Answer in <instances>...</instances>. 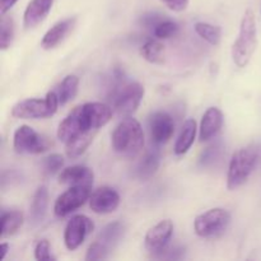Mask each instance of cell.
I'll use <instances>...</instances> for the list:
<instances>
[{"instance_id": "34", "label": "cell", "mask_w": 261, "mask_h": 261, "mask_svg": "<svg viewBox=\"0 0 261 261\" xmlns=\"http://www.w3.org/2000/svg\"><path fill=\"white\" fill-rule=\"evenodd\" d=\"M161 2L173 12H182L189 5V0H161Z\"/></svg>"}, {"instance_id": "15", "label": "cell", "mask_w": 261, "mask_h": 261, "mask_svg": "<svg viewBox=\"0 0 261 261\" xmlns=\"http://www.w3.org/2000/svg\"><path fill=\"white\" fill-rule=\"evenodd\" d=\"M54 5V0H31L23 15L25 28H35L46 19Z\"/></svg>"}, {"instance_id": "36", "label": "cell", "mask_w": 261, "mask_h": 261, "mask_svg": "<svg viewBox=\"0 0 261 261\" xmlns=\"http://www.w3.org/2000/svg\"><path fill=\"white\" fill-rule=\"evenodd\" d=\"M0 251H2V255H0V259L4 260L5 256H7L8 251H9V245L8 244H2V246H0Z\"/></svg>"}, {"instance_id": "19", "label": "cell", "mask_w": 261, "mask_h": 261, "mask_svg": "<svg viewBox=\"0 0 261 261\" xmlns=\"http://www.w3.org/2000/svg\"><path fill=\"white\" fill-rule=\"evenodd\" d=\"M160 168V153L158 150H149L135 166L133 176L140 181H147L155 175Z\"/></svg>"}, {"instance_id": "9", "label": "cell", "mask_w": 261, "mask_h": 261, "mask_svg": "<svg viewBox=\"0 0 261 261\" xmlns=\"http://www.w3.org/2000/svg\"><path fill=\"white\" fill-rule=\"evenodd\" d=\"M91 198V186H70L55 201L54 212L58 217H66L84 205Z\"/></svg>"}, {"instance_id": "11", "label": "cell", "mask_w": 261, "mask_h": 261, "mask_svg": "<svg viewBox=\"0 0 261 261\" xmlns=\"http://www.w3.org/2000/svg\"><path fill=\"white\" fill-rule=\"evenodd\" d=\"M173 234V223L170 219L161 221L160 223L155 224L154 227L149 229L145 234L144 244L145 249L153 255V257L157 256L158 254L167 249L170 245L171 239Z\"/></svg>"}, {"instance_id": "5", "label": "cell", "mask_w": 261, "mask_h": 261, "mask_svg": "<svg viewBox=\"0 0 261 261\" xmlns=\"http://www.w3.org/2000/svg\"><path fill=\"white\" fill-rule=\"evenodd\" d=\"M259 149L255 147H246L237 150L229 162L228 175H227V188L228 190H236L244 185L251 173L254 172L259 162Z\"/></svg>"}, {"instance_id": "7", "label": "cell", "mask_w": 261, "mask_h": 261, "mask_svg": "<svg viewBox=\"0 0 261 261\" xmlns=\"http://www.w3.org/2000/svg\"><path fill=\"white\" fill-rule=\"evenodd\" d=\"M231 222V214L223 208H214L195 218L194 228L198 236L203 239L216 237L223 233Z\"/></svg>"}, {"instance_id": "32", "label": "cell", "mask_w": 261, "mask_h": 261, "mask_svg": "<svg viewBox=\"0 0 261 261\" xmlns=\"http://www.w3.org/2000/svg\"><path fill=\"white\" fill-rule=\"evenodd\" d=\"M35 257L40 261H51L55 260V257L50 252V244L47 240H41L35 246Z\"/></svg>"}, {"instance_id": "16", "label": "cell", "mask_w": 261, "mask_h": 261, "mask_svg": "<svg viewBox=\"0 0 261 261\" xmlns=\"http://www.w3.org/2000/svg\"><path fill=\"white\" fill-rule=\"evenodd\" d=\"M223 126V114L217 107H211L205 111L200 122V132L199 138L201 142L212 139L221 132Z\"/></svg>"}, {"instance_id": "1", "label": "cell", "mask_w": 261, "mask_h": 261, "mask_svg": "<svg viewBox=\"0 0 261 261\" xmlns=\"http://www.w3.org/2000/svg\"><path fill=\"white\" fill-rule=\"evenodd\" d=\"M112 117V107L101 102H88L76 106L58 129V138L65 144L69 158L83 154L93 142L99 127L105 126Z\"/></svg>"}, {"instance_id": "8", "label": "cell", "mask_w": 261, "mask_h": 261, "mask_svg": "<svg viewBox=\"0 0 261 261\" xmlns=\"http://www.w3.org/2000/svg\"><path fill=\"white\" fill-rule=\"evenodd\" d=\"M51 143L47 138L38 134L27 125L18 127L13 138V147L20 154H40L50 148Z\"/></svg>"}, {"instance_id": "10", "label": "cell", "mask_w": 261, "mask_h": 261, "mask_svg": "<svg viewBox=\"0 0 261 261\" xmlns=\"http://www.w3.org/2000/svg\"><path fill=\"white\" fill-rule=\"evenodd\" d=\"M94 224L88 217L75 216L68 222L64 231V242L68 250H76L84 241L87 236L93 231Z\"/></svg>"}, {"instance_id": "13", "label": "cell", "mask_w": 261, "mask_h": 261, "mask_svg": "<svg viewBox=\"0 0 261 261\" xmlns=\"http://www.w3.org/2000/svg\"><path fill=\"white\" fill-rule=\"evenodd\" d=\"M120 205V195L115 189L103 186L94 191L89 198V206L97 214L112 213Z\"/></svg>"}, {"instance_id": "17", "label": "cell", "mask_w": 261, "mask_h": 261, "mask_svg": "<svg viewBox=\"0 0 261 261\" xmlns=\"http://www.w3.org/2000/svg\"><path fill=\"white\" fill-rule=\"evenodd\" d=\"M75 22L76 19L73 17L66 18V19L60 20L56 24H54L43 36L42 41H41V46L45 50H51V48L56 47L69 35V32L73 30Z\"/></svg>"}, {"instance_id": "4", "label": "cell", "mask_w": 261, "mask_h": 261, "mask_svg": "<svg viewBox=\"0 0 261 261\" xmlns=\"http://www.w3.org/2000/svg\"><path fill=\"white\" fill-rule=\"evenodd\" d=\"M257 46V28L255 14L247 9L240 24L239 37L232 46V59L239 68H245L251 60Z\"/></svg>"}, {"instance_id": "28", "label": "cell", "mask_w": 261, "mask_h": 261, "mask_svg": "<svg viewBox=\"0 0 261 261\" xmlns=\"http://www.w3.org/2000/svg\"><path fill=\"white\" fill-rule=\"evenodd\" d=\"M177 32H178L177 23L168 19V18H165L163 20H161V22L153 28V33H154V36L158 38V40H165V38L173 37Z\"/></svg>"}, {"instance_id": "6", "label": "cell", "mask_w": 261, "mask_h": 261, "mask_svg": "<svg viewBox=\"0 0 261 261\" xmlns=\"http://www.w3.org/2000/svg\"><path fill=\"white\" fill-rule=\"evenodd\" d=\"M60 105L56 92H48L45 98H28L18 102L12 110L17 119H47L54 116Z\"/></svg>"}, {"instance_id": "26", "label": "cell", "mask_w": 261, "mask_h": 261, "mask_svg": "<svg viewBox=\"0 0 261 261\" xmlns=\"http://www.w3.org/2000/svg\"><path fill=\"white\" fill-rule=\"evenodd\" d=\"M222 155H223V145L222 143H214V144L209 145L200 155L199 160V165L201 167H212L216 166L217 163L221 161Z\"/></svg>"}, {"instance_id": "3", "label": "cell", "mask_w": 261, "mask_h": 261, "mask_svg": "<svg viewBox=\"0 0 261 261\" xmlns=\"http://www.w3.org/2000/svg\"><path fill=\"white\" fill-rule=\"evenodd\" d=\"M112 148L125 158H135L144 147L142 125L134 117H125L112 133Z\"/></svg>"}, {"instance_id": "33", "label": "cell", "mask_w": 261, "mask_h": 261, "mask_svg": "<svg viewBox=\"0 0 261 261\" xmlns=\"http://www.w3.org/2000/svg\"><path fill=\"white\" fill-rule=\"evenodd\" d=\"M165 19V15H161L158 13H147V14L142 15L140 18V24L145 28H154L161 20Z\"/></svg>"}, {"instance_id": "2", "label": "cell", "mask_w": 261, "mask_h": 261, "mask_svg": "<svg viewBox=\"0 0 261 261\" xmlns=\"http://www.w3.org/2000/svg\"><path fill=\"white\" fill-rule=\"evenodd\" d=\"M144 97V87L138 82L126 81L121 69H115L110 78L107 99L120 117H129L139 107Z\"/></svg>"}, {"instance_id": "21", "label": "cell", "mask_w": 261, "mask_h": 261, "mask_svg": "<svg viewBox=\"0 0 261 261\" xmlns=\"http://www.w3.org/2000/svg\"><path fill=\"white\" fill-rule=\"evenodd\" d=\"M196 137V122L195 120L189 119L186 120L185 124H184L182 130H181V134L178 137V139L176 140L175 144V153L177 155H182L188 152L191 148V145L194 144V140Z\"/></svg>"}, {"instance_id": "14", "label": "cell", "mask_w": 261, "mask_h": 261, "mask_svg": "<svg viewBox=\"0 0 261 261\" xmlns=\"http://www.w3.org/2000/svg\"><path fill=\"white\" fill-rule=\"evenodd\" d=\"M93 171L86 166H73L61 171L59 182L69 186H91L93 185Z\"/></svg>"}, {"instance_id": "35", "label": "cell", "mask_w": 261, "mask_h": 261, "mask_svg": "<svg viewBox=\"0 0 261 261\" xmlns=\"http://www.w3.org/2000/svg\"><path fill=\"white\" fill-rule=\"evenodd\" d=\"M17 2L18 0H2V2H0V12H2V14H5L8 10L12 9V7Z\"/></svg>"}, {"instance_id": "29", "label": "cell", "mask_w": 261, "mask_h": 261, "mask_svg": "<svg viewBox=\"0 0 261 261\" xmlns=\"http://www.w3.org/2000/svg\"><path fill=\"white\" fill-rule=\"evenodd\" d=\"M64 166V158L61 154H50L42 160V171L46 176H53L60 171Z\"/></svg>"}, {"instance_id": "31", "label": "cell", "mask_w": 261, "mask_h": 261, "mask_svg": "<svg viewBox=\"0 0 261 261\" xmlns=\"http://www.w3.org/2000/svg\"><path fill=\"white\" fill-rule=\"evenodd\" d=\"M185 256V249L182 246H168L167 249L163 250L161 254H158L157 256H154L155 259L161 260H181Z\"/></svg>"}, {"instance_id": "27", "label": "cell", "mask_w": 261, "mask_h": 261, "mask_svg": "<svg viewBox=\"0 0 261 261\" xmlns=\"http://www.w3.org/2000/svg\"><path fill=\"white\" fill-rule=\"evenodd\" d=\"M2 23H0V47L2 50H7L10 47L14 40V22L10 17L2 14Z\"/></svg>"}, {"instance_id": "25", "label": "cell", "mask_w": 261, "mask_h": 261, "mask_svg": "<svg viewBox=\"0 0 261 261\" xmlns=\"http://www.w3.org/2000/svg\"><path fill=\"white\" fill-rule=\"evenodd\" d=\"M195 32L200 36L201 38L209 42L211 45H219L222 38V30L218 25L211 24V23L199 22L195 24Z\"/></svg>"}, {"instance_id": "18", "label": "cell", "mask_w": 261, "mask_h": 261, "mask_svg": "<svg viewBox=\"0 0 261 261\" xmlns=\"http://www.w3.org/2000/svg\"><path fill=\"white\" fill-rule=\"evenodd\" d=\"M48 206V191L46 186H40L33 195L32 204L30 211V222L32 226H38L42 223L47 213Z\"/></svg>"}, {"instance_id": "20", "label": "cell", "mask_w": 261, "mask_h": 261, "mask_svg": "<svg viewBox=\"0 0 261 261\" xmlns=\"http://www.w3.org/2000/svg\"><path fill=\"white\" fill-rule=\"evenodd\" d=\"M125 229L126 228H125V224L122 222H112L99 232L97 240L111 250L116 247L119 242L121 241L125 234Z\"/></svg>"}, {"instance_id": "23", "label": "cell", "mask_w": 261, "mask_h": 261, "mask_svg": "<svg viewBox=\"0 0 261 261\" xmlns=\"http://www.w3.org/2000/svg\"><path fill=\"white\" fill-rule=\"evenodd\" d=\"M79 78L76 75H68L64 78V81L59 84L56 89V94L60 105H66L69 101L74 99V97L78 93Z\"/></svg>"}, {"instance_id": "12", "label": "cell", "mask_w": 261, "mask_h": 261, "mask_svg": "<svg viewBox=\"0 0 261 261\" xmlns=\"http://www.w3.org/2000/svg\"><path fill=\"white\" fill-rule=\"evenodd\" d=\"M150 139L155 145H162L171 139L175 133V121L165 111H155L148 119Z\"/></svg>"}, {"instance_id": "24", "label": "cell", "mask_w": 261, "mask_h": 261, "mask_svg": "<svg viewBox=\"0 0 261 261\" xmlns=\"http://www.w3.org/2000/svg\"><path fill=\"white\" fill-rule=\"evenodd\" d=\"M143 58L152 64H163V45L158 40H148L140 50Z\"/></svg>"}, {"instance_id": "22", "label": "cell", "mask_w": 261, "mask_h": 261, "mask_svg": "<svg viewBox=\"0 0 261 261\" xmlns=\"http://www.w3.org/2000/svg\"><path fill=\"white\" fill-rule=\"evenodd\" d=\"M0 221H2L0 236H2V239H5V237L13 236V234L19 231V228L23 224V221H24V217H23L22 212L19 211L3 212Z\"/></svg>"}, {"instance_id": "30", "label": "cell", "mask_w": 261, "mask_h": 261, "mask_svg": "<svg viewBox=\"0 0 261 261\" xmlns=\"http://www.w3.org/2000/svg\"><path fill=\"white\" fill-rule=\"evenodd\" d=\"M110 251H111V250H110L106 245H103L102 242H99L98 240H97L96 242H93V244L88 247V251H87V255H86V260L88 261L105 260L109 257Z\"/></svg>"}]
</instances>
